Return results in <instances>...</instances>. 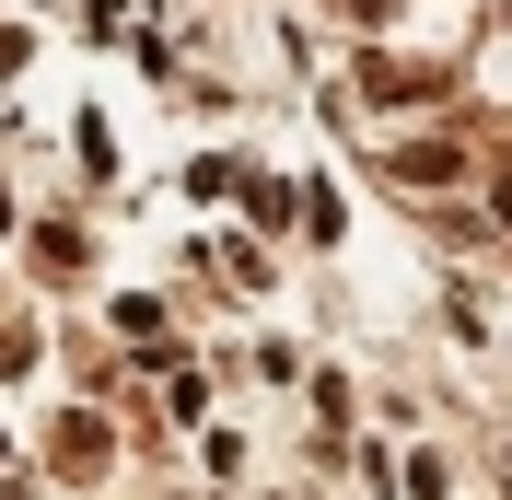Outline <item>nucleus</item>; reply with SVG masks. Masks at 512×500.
Wrapping results in <instances>:
<instances>
[{"label": "nucleus", "mask_w": 512, "mask_h": 500, "mask_svg": "<svg viewBox=\"0 0 512 500\" xmlns=\"http://www.w3.org/2000/svg\"><path fill=\"white\" fill-rule=\"evenodd\" d=\"M454 70H419V59H361V94L373 105H443Z\"/></svg>", "instance_id": "obj_1"}, {"label": "nucleus", "mask_w": 512, "mask_h": 500, "mask_svg": "<svg viewBox=\"0 0 512 500\" xmlns=\"http://www.w3.org/2000/svg\"><path fill=\"white\" fill-rule=\"evenodd\" d=\"M384 175H396V187H419V198H443L454 175H466V152H454V140H408V152L384 163Z\"/></svg>", "instance_id": "obj_2"}, {"label": "nucleus", "mask_w": 512, "mask_h": 500, "mask_svg": "<svg viewBox=\"0 0 512 500\" xmlns=\"http://www.w3.org/2000/svg\"><path fill=\"white\" fill-rule=\"evenodd\" d=\"M47 454H59V477H94V466H105V419H94V407H70Z\"/></svg>", "instance_id": "obj_3"}, {"label": "nucleus", "mask_w": 512, "mask_h": 500, "mask_svg": "<svg viewBox=\"0 0 512 500\" xmlns=\"http://www.w3.org/2000/svg\"><path fill=\"white\" fill-rule=\"evenodd\" d=\"M24 361H35V338H24V326H0V384L24 373Z\"/></svg>", "instance_id": "obj_4"}, {"label": "nucleus", "mask_w": 512, "mask_h": 500, "mask_svg": "<svg viewBox=\"0 0 512 500\" xmlns=\"http://www.w3.org/2000/svg\"><path fill=\"white\" fill-rule=\"evenodd\" d=\"M338 12H350V24H384V12H396V0H338Z\"/></svg>", "instance_id": "obj_5"}, {"label": "nucleus", "mask_w": 512, "mask_h": 500, "mask_svg": "<svg viewBox=\"0 0 512 500\" xmlns=\"http://www.w3.org/2000/svg\"><path fill=\"white\" fill-rule=\"evenodd\" d=\"M489 210H501V221H512V163H501V187H489Z\"/></svg>", "instance_id": "obj_6"}]
</instances>
